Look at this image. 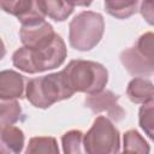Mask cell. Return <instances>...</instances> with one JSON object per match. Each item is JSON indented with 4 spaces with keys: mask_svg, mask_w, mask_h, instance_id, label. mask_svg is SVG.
Returning a JSON list of instances; mask_svg holds the SVG:
<instances>
[{
    "mask_svg": "<svg viewBox=\"0 0 154 154\" xmlns=\"http://www.w3.org/2000/svg\"><path fill=\"white\" fill-rule=\"evenodd\" d=\"M55 35L57 34L54 32L53 26L46 20L35 23V24L22 25L19 30V36L23 46L29 48L43 46L49 41H52Z\"/></svg>",
    "mask_w": 154,
    "mask_h": 154,
    "instance_id": "7",
    "label": "cell"
},
{
    "mask_svg": "<svg viewBox=\"0 0 154 154\" xmlns=\"http://www.w3.org/2000/svg\"><path fill=\"white\" fill-rule=\"evenodd\" d=\"M17 1H18V0H0V2H1V8H2L5 12L11 13V10H12V7L14 6V4H16Z\"/></svg>",
    "mask_w": 154,
    "mask_h": 154,
    "instance_id": "22",
    "label": "cell"
},
{
    "mask_svg": "<svg viewBox=\"0 0 154 154\" xmlns=\"http://www.w3.org/2000/svg\"><path fill=\"white\" fill-rule=\"evenodd\" d=\"M66 55V45L61 36L57 34L52 41L43 46L35 48L20 47L13 53L12 63L23 72L37 73L59 67L65 61Z\"/></svg>",
    "mask_w": 154,
    "mask_h": 154,
    "instance_id": "1",
    "label": "cell"
},
{
    "mask_svg": "<svg viewBox=\"0 0 154 154\" xmlns=\"http://www.w3.org/2000/svg\"><path fill=\"white\" fill-rule=\"evenodd\" d=\"M63 72L75 93H99L105 89L108 82V72L106 67L96 61L82 59L71 60Z\"/></svg>",
    "mask_w": 154,
    "mask_h": 154,
    "instance_id": "3",
    "label": "cell"
},
{
    "mask_svg": "<svg viewBox=\"0 0 154 154\" xmlns=\"http://www.w3.org/2000/svg\"><path fill=\"white\" fill-rule=\"evenodd\" d=\"M105 10L108 14L118 19H126L138 10V0H105Z\"/></svg>",
    "mask_w": 154,
    "mask_h": 154,
    "instance_id": "13",
    "label": "cell"
},
{
    "mask_svg": "<svg viewBox=\"0 0 154 154\" xmlns=\"http://www.w3.org/2000/svg\"><path fill=\"white\" fill-rule=\"evenodd\" d=\"M135 48L143 61L154 72V32L142 34L138 37Z\"/></svg>",
    "mask_w": 154,
    "mask_h": 154,
    "instance_id": "15",
    "label": "cell"
},
{
    "mask_svg": "<svg viewBox=\"0 0 154 154\" xmlns=\"http://www.w3.org/2000/svg\"><path fill=\"white\" fill-rule=\"evenodd\" d=\"M105 31L102 14L93 11H83L75 16L69 25L70 46L77 51L87 52L96 47Z\"/></svg>",
    "mask_w": 154,
    "mask_h": 154,
    "instance_id": "4",
    "label": "cell"
},
{
    "mask_svg": "<svg viewBox=\"0 0 154 154\" xmlns=\"http://www.w3.org/2000/svg\"><path fill=\"white\" fill-rule=\"evenodd\" d=\"M45 14L55 22L65 20L73 11L66 0H40Z\"/></svg>",
    "mask_w": 154,
    "mask_h": 154,
    "instance_id": "14",
    "label": "cell"
},
{
    "mask_svg": "<svg viewBox=\"0 0 154 154\" xmlns=\"http://www.w3.org/2000/svg\"><path fill=\"white\" fill-rule=\"evenodd\" d=\"M66 1L72 7H76V6H89L93 2V0H66Z\"/></svg>",
    "mask_w": 154,
    "mask_h": 154,
    "instance_id": "23",
    "label": "cell"
},
{
    "mask_svg": "<svg viewBox=\"0 0 154 154\" xmlns=\"http://www.w3.org/2000/svg\"><path fill=\"white\" fill-rule=\"evenodd\" d=\"M123 150L135 153H149V144L137 130H128L123 137Z\"/></svg>",
    "mask_w": 154,
    "mask_h": 154,
    "instance_id": "18",
    "label": "cell"
},
{
    "mask_svg": "<svg viewBox=\"0 0 154 154\" xmlns=\"http://www.w3.org/2000/svg\"><path fill=\"white\" fill-rule=\"evenodd\" d=\"M84 152L89 154H113L120 152L118 129L108 117L99 116L83 138Z\"/></svg>",
    "mask_w": 154,
    "mask_h": 154,
    "instance_id": "5",
    "label": "cell"
},
{
    "mask_svg": "<svg viewBox=\"0 0 154 154\" xmlns=\"http://www.w3.org/2000/svg\"><path fill=\"white\" fill-rule=\"evenodd\" d=\"M119 96L111 90H101L99 93L89 94L84 103L93 113L105 112L107 117L113 122H120L125 118L126 113L118 102Z\"/></svg>",
    "mask_w": 154,
    "mask_h": 154,
    "instance_id": "6",
    "label": "cell"
},
{
    "mask_svg": "<svg viewBox=\"0 0 154 154\" xmlns=\"http://www.w3.org/2000/svg\"><path fill=\"white\" fill-rule=\"evenodd\" d=\"M22 114L20 105L16 99L1 100L0 103V124L1 126L13 125Z\"/></svg>",
    "mask_w": 154,
    "mask_h": 154,
    "instance_id": "17",
    "label": "cell"
},
{
    "mask_svg": "<svg viewBox=\"0 0 154 154\" xmlns=\"http://www.w3.org/2000/svg\"><path fill=\"white\" fill-rule=\"evenodd\" d=\"M120 61L126 71L135 77H148L154 72L143 61L135 47H129L120 53Z\"/></svg>",
    "mask_w": 154,
    "mask_h": 154,
    "instance_id": "10",
    "label": "cell"
},
{
    "mask_svg": "<svg viewBox=\"0 0 154 154\" xmlns=\"http://www.w3.org/2000/svg\"><path fill=\"white\" fill-rule=\"evenodd\" d=\"M24 77L13 71L4 70L0 73V99L12 100L23 97L24 93Z\"/></svg>",
    "mask_w": 154,
    "mask_h": 154,
    "instance_id": "9",
    "label": "cell"
},
{
    "mask_svg": "<svg viewBox=\"0 0 154 154\" xmlns=\"http://www.w3.org/2000/svg\"><path fill=\"white\" fill-rule=\"evenodd\" d=\"M84 134L81 130H70L65 132L61 137L63 150L66 154H76L82 153Z\"/></svg>",
    "mask_w": 154,
    "mask_h": 154,
    "instance_id": "20",
    "label": "cell"
},
{
    "mask_svg": "<svg viewBox=\"0 0 154 154\" xmlns=\"http://www.w3.org/2000/svg\"><path fill=\"white\" fill-rule=\"evenodd\" d=\"M140 12L148 24L154 25V0H143L140 6Z\"/></svg>",
    "mask_w": 154,
    "mask_h": 154,
    "instance_id": "21",
    "label": "cell"
},
{
    "mask_svg": "<svg viewBox=\"0 0 154 154\" xmlns=\"http://www.w3.org/2000/svg\"><path fill=\"white\" fill-rule=\"evenodd\" d=\"M126 95L134 103H143L154 97V84L143 77H135L126 88Z\"/></svg>",
    "mask_w": 154,
    "mask_h": 154,
    "instance_id": "12",
    "label": "cell"
},
{
    "mask_svg": "<svg viewBox=\"0 0 154 154\" xmlns=\"http://www.w3.org/2000/svg\"><path fill=\"white\" fill-rule=\"evenodd\" d=\"M75 91L69 85L66 77L61 71L49 73L42 77L31 78L25 87L28 101L37 108H48L53 103L69 99Z\"/></svg>",
    "mask_w": 154,
    "mask_h": 154,
    "instance_id": "2",
    "label": "cell"
},
{
    "mask_svg": "<svg viewBox=\"0 0 154 154\" xmlns=\"http://www.w3.org/2000/svg\"><path fill=\"white\" fill-rule=\"evenodd\" d=\"M138 123L144 134L154 141V97L143 102L140 107Z\"/></svg>",
    "mask_w": 154,
    "mask_h": 154,
    "instance_id": "16",
    "label": "cell"
},
{
    "mask_svg": "<svg viewBox=\"0 0 154 154\" xmlns=\"http://www.w3.org/2000/svg\"><path fill=\"white\" fill-rule=\"evenodd\" d=\"M26 154L32 153H59V148L54 137H32L25 149Z\"/></svg>",
    "mask_w": 154,
    "mask_h": 154,
    "instance_id": "19",
    "label": "cell"
},
{
    "mask_svg": "<svg viewBox=\"0 0 154 154\" xmlns=\"http://www.w3.org/2000/svg\"><path fill=\"white\" fill-rule=\"evenodd\" d=\"M0 152L4 154L7 153H20L24 146V134L23 131L13 125L1 126L0 135Z\"/></svg>",
    "mask_w": 154,
    "mask_h": 154,
    "instance_id": "11",
    "label": "cell"
},
{
    "mask_svg": "<svg viewBox=\"0 0 154 154\" xmlns=\"http://www.w3.org/2000/svg\"><path fill=\"white\" fill-rule=\"evenodd\" d=\"M10 14L16 16L22 25L35 24L45 20L47 17L42 10L40 0H18Z\"/></svg>",
    "mask_w": 154,
    "mask_h": 154,
    "instance_id": "8",
    "label": "cell"
}]
</instances>
